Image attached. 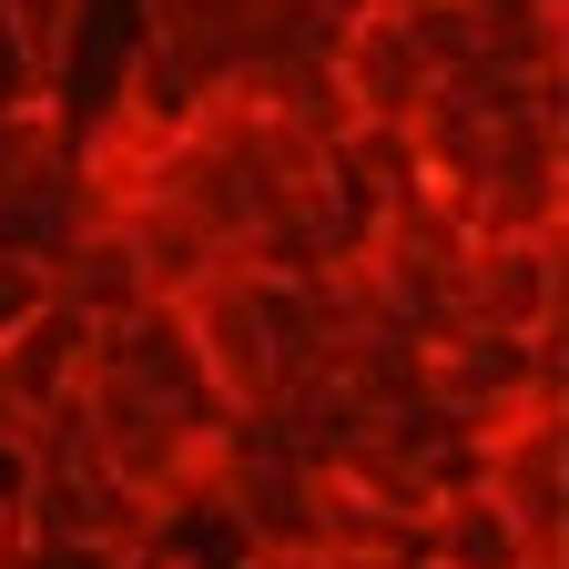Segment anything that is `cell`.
Returning <instances> with one entry per match:
<instances>
[{"instance_id": "obj_1", "label": "cell", "mask_w": 569, "mask_h": 569, "mask_svg": "<svg viewBox=\"0 0 569 569\" xmlns=\"http://www.w3.org/2000/svg\"><path fill=\"white\" fill-rule=\"evenodd\" d=\"M183 336H193V356H203L213 397H224V417H244V407H264V397L284 387V356H274V326H264L254 274L193 284V296H183Z\"/></svg>"}, {"instance_id": "obj_2", "label": "cell", "mask_w": 569, "mask_h": 569, "mask_svg": "<svg viewBox=\"0 0 569 569\" xmlns=\"http://www.w3.org/2000/svg\"><path fill=\"white\" fill-rule=\"evenodd\" d=\"M326 61H336L346 122H377V132H407V122L427 112V92H438V71H427V51L407 41V21H397V11H367V0L336 21Z\"/></svg>"}, {"instance_id": "obj_3", "label": "cell", "mask_w": 569, "mask_h": 569, "mask_svg": "<svg viewBox=\"0 0 569 569\" xmlns=\"http://www.w3.org/2000/svg\"><path fill=\"white\" fill-rule=\"evenodd\" d=\"M488 509L509 519L539 559H569V427L559 417H509L488 438Z\"/></svg>"}, {"instance_id": "obj_4", "label": "cell", "mask_w": 569, "mask_h": 569, "mask_svg": "<svg viewBox=\"0 0 569 569\" xmlns=\"http://www.w3.org/2000/svg\"><path fill=\"white\" fill-rule=\"evenodd\" d=\"M559 234H478L458 264V326L488 336H549L559 326Z\"/></svg>"}, {"instance_id": "obj_5", "label": "cell", "mask_w": 569, "mask_h": 569, "mask_svg": "<svg viewBox=\"0 0 569 569\" xmlns=\"http://www.w3.org/2000/svg\"><path fill=\"white\" fill-rule=\"evenodd\" d=\"M417 569H559V559H539L488 498H448L427 519V539H417Z\"/></svg>"}, {"instance_id": "obj_6", "label": "cell", "mask_w": 569, "mask_h": 569, "mask_svg": "<svg viewBox=\"0 0 569 569\" xmlns=\"http://www.w3.org/2000/svg\"><path fill=\"white\" fill-rule=\"evenodd\" d=\"M51 296H61V284H51V264H41V254H11V244H0V346H11V336H21V326H31Z\"/></svg>"}, {"instance_id": "obj_7", "label": "cell", "mask_w": 569, "mask_h": 569, "mask_svg": "<svg viewBox=\"0 0 569 569\" xmlns=\"http://www.w3.org/2000/svg\"><path fill=\"white\" fill-rule=\"evenodd\" d=\"M367 11H427V0H367Z\"/></svg>"}]
</instances>
